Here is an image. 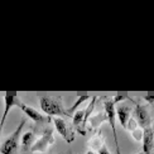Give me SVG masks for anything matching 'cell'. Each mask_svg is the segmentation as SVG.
I'll use <instances>...</instances> for the list:
<instances>
[{"mask_svg":"<svg viewBox=\"0 0 154 154\" xmlns=\"http://www.w3.org/2000/svg\"><path fill=\"white\" fill-rule=\"evenodd\" d=\"M41 109L47 116H69L68 112L65 110L62 105L61 97H53V96H41L39 97Z\"/></svg>","mask_w":154,"mask_h":154,"instance_id":"6da1fadb","label":"cell"},{"mask_svg":"<svg viewBox=\"0 0 154 154\" xmlns=\"http://www.w3.org/2000/svg\"><path fill=\"white\" fill-rule=\"evenodd\" d=\"M25 125V119H22L20 123H19L17 130L9 135L4 140V143L0 145V153L2 154H15L17 149H18V144H19V139L22 135V130Z\"/></svg>","mask_w":154,"mask_h":154,"instance_id":"7a4b0ae2","label":"cell"},{"mask_svg":"<svg viewBox=\"0 0 154 154\" xmlns=\"http://www.w3.org/2000/svg\"><path fill=\"white\" fill-rule=\"evenodd\" d=\"M104 106H105L106 120L109 121V124L111 126L115 146H116V153L120 154V146H119V142H118L116 128H115V124H116V107H115V102H114V100H106V101H104Z\"/></svg>","mask_w":154,"mask_h":154,"instance_id":"3957f363","label":"cell"},{"mask_svg":"<svg viewBox=\"0 0 154 154\" xmlns=\"http://www.w3.org/2000/svg\"><path fill=\"white\" fill-rule=\"evenodd\" d=\"M52 121L54 123V126H56V129H57V131H58L60 135L65 139L67 143H72L75 140V129H73V126L67 124L66 121L63 119H61V118H54Z\"/></svg>","mask_w":154,"mask_h":154,"instance_id":"277c9868","label":"cell"},{"mask_svg":"<svg viewBox=\"0 0 154 154\" xmlns=\"http://www.w3.org/2000/svg\"><path fill=\"white\" fill-rule=\"evenodd\" d=\"M52 144H54L53 131L52 129H47L44 130L42 137L34 142L33 146H32V152H46Z\"/></svg>","mask_w":154,"mask_h":154,"instance_id":"5b68a950","label":"cell"},{"mask_svg":"<svg viewBox=\"0 0 154 154\" xmlns=\"http://www.w3.org/2000/svg\"><path fill=\"white\" fill-rule=\"evenodd\" d=\"M19 109L27 115V116L29 118V119H32L34 121V123H37V124H44V123H49L51 119L49 116H47V115H43V114H41L39 111H37L35 109H33V107H30V106H28V105H24V104H19Z\"/></svg>","mask_w":154,"mask_h":154,"instance_id":"8992f818","label":"cell"},{"mask_svg":"<svg viewBox=\"0 0 154 154\" xmlns=\"http://www.w3.org/2000/svg\"><path fill=\"white\" fill-rule=\"evenodd\" d=\"M19 104H20V101H19V97L17 95H5L4 96V111L2 115V119H0V128H2V129L5 124V120L9 114V110L13 106H19Z\"/></svg>","mask_w":154,"mask_h":154,"instance_id":"52a82bcc","label":"cell"},{"mask_svg":"<svg viewBox=\"0 0 154 154\" xmlns=\"http://www.w3.org/2000/svg\"><path fill=\"white\" fill-rule=\"evenodd\" d=\"M135 116H137V123L138 125L142 128V129H148V128H150V116L148 114V110H146V107L143 106V105H137L135 106Z\"/></svg>","mask_w":154,"mask_h":154,"instance_id":"ba28073f","label":"cell"},{"mask_svg":"<svg viewBox=\"0 0 154 154\" xmlns=\"http://www.w3.org/2000/svg\"><path fill=\"white\" fill-rule=\"evenodd\" d=\"M85 114H86V110H77V111L73 114L72 126H73V129H75V130H77V133H80V134H81V135H86Z\"/></svg>","mask_w":154,"mask_h":154,"instance_id":"9c48e42d","label":"cell"},{"mask_svg":"<svg viewBox=\"0 0 154 154\" xmlns=\"http://www.w3.org/2000/svg\"><path fill=\"white\" fill-rule=\"evenodd\" d=\"M154 148V134L152 126L148 129H144L143 134V154H153Z\"/></svg>","mask_w":154,"mask_h":154,"instance_id":"30bf717a","label":"cell"},{"mask_svg":"<svg viewBox=\"0 0 154 154\" xmlns=\"http://www.w3.org/2000/svg\"><path fill=\"white\" fill-rule=\"evenodd\" d=\"M20 142H22V152L23 153L29 152V149H32V146H33V144L35 142V134L32 130L24 133L22 135Z\"/></svg>","mask_w":154,"mask_h":154,"instance_id":"8fae6325","label":"cell"},{"mask_svg":"<svg viewBox=\"0 0 154 154\" xmlns=\"http://www.w3.org/2000/svg\"><path fill=\"white\" fill-rule=\"evenodd\" d=\"M126 129L129 130L131 133L133 138L135 140H143V134H144V130L138 125V123L135 121V119H129V121H128V126Z\"/></svg>","mask_w":154,"mask_h":154,"instance_id":"7c38bea8","label":"cell"},{"mask_svg":"<svg viewBox=\"0 0 154 154\" xmlns=\"http://www.w3.org/2000/svg\"><path fill=\"white\" fill-rule=\"evenodd\" d=\"M116 115H118V119H119V121H120L121 126L126 129L128 121H129V119H130V107L128 106V105H121V106H119L118 110H116Z\"/></svg>","mask_w":154,"mask_h":154,"instance_id":"4fadbf2b","label":"cell"},{"mask_svg":"<svg viewBox=\"0 0 154 154\" xmlns=\"http://www.w3.org/2000/svg\"><path fill=\"white\" fill-rule=\"evenodd\" d=\"M90 97H88V96H81V97H79V100H77L76 102H75V104L71 106V107H69L68 109V110H67V112H68V115H69V116H71V115L76 111V109H77V106H79V105H81L82 104V102L83 101H85V100H88Z\"/></svg>","mask_w":154,"mask_h":154,"instance_id":"5bb4252c","label":"cell"},{"mask_svg":"<svg viewBox=\"0 0 154 154\" xmlns=\"http://www.w3.org/2000/svg\"><path fill=\"white\" fill-rule=\"evenodd\" d=\"M99 154H110V152H109V149L104 145V146H102V148L99 150Z\"/></svg>","mask_w":154,"mask_h":154,"instance_id":"9a60e30c","label":"cell"},{"mask_svg":"<svg viewBox=\"0 0 154 154\" xmlns=\"http://www.w3.org/2000/svg\"><path fill=\"white\" fill-rule=\"evenodd\" d=\"M145 100L152 101V100H154V96H145Z\"/></svg>","mask_w":154,"mask_h":154,"instance_id":"2e32d148","label":"cell"},{"mask_svg":"<svg viewBox=\"0 0 154 154\" xmlns=\"http://www.w3.org/2000/svg\"><path fill=\"white\" fill-rule=\"evenodd\" d=\"M87 154H96V153H94L92 150H90V152H87Z\"/></svg>","mask_w":154,"mask_h":154,"instance_id":"e0dca14e","label":"cell"},{"mask_svg":"<svg viewBox=\"0 0 154 154\" xmlns=\"http://www.w3.org/2000/svg\"><path fill=\"white\" fill-rule=\"evenodd\" d=\"M152 130H153V134H154V123H153V125H152Z\"/></svg>","mask_w":154,"mask_h":154,"instance_id":"ac0fdd59","label":"cell"},{"mask_svg":"<svg viewBox=\"0 0 154 154\" xmlns=\"http://www.w3.org/2000/svg\"><path fill=\"white\" fill-rule=\"evenodd\" d=\"M138 154H143V152H140V153H138Z\"/></svg>","mask_w":154,"mask_h":154,"instance_id":"d6986e66","label":"cell"},{"mask_svg":"<svg viewBox=\"0 0 154 154\" xmlns=\"http://www.w3.org/2000/svg\"><path fill=\"white\" fill-rule=\"evenodd\" d=\"M153 154H154V148H153Z\"/></svg>","mask_w":154,"mask_h":154,"instance_id":"ffe728a7","label":"cell"},{"mask_svg":"<svg viewBox=\"0 0 154 154\" xmlns=\"http://www.w3.org/2000/svg\"><path fill=\"white\" fill-rule=\"evenodd\" d=\"M0 131H2V128H0Z\"/></svg>","mask_w":154,"mask_h":154,"instance_id":"44dd1931","label":"cell"}]
</instances>
